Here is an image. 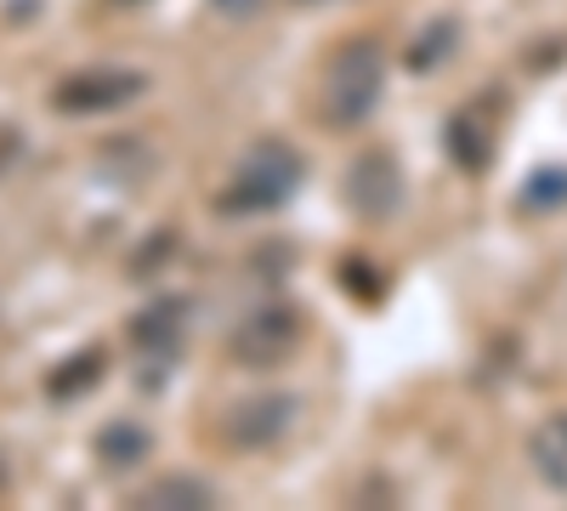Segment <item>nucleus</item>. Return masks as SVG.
Returning <instances> with one entry per match:
<instances>
[{"mask_svg": "<svg viewBox=\"0 0 567 511\" xmlns=\"http://www.w3.org/2000/svg\"><path fill=\"white\" fill-rule=\"evenodd\" d=\"M301 154H290L284 143H261L245 171L233 176V188L221 194V211H267V205H284L296 194V182H301Z\"/></svg>", "mask_w": 567, "mask_h": 511, "instance_id": "1", "label": "nucleus"}, {"mask_svg": "<svg viewBox=\"0 0 567 511\" xmlns=\"http://www.w3.org/2000/svg\"><path fill=\"white\" fill-rule=\"evenodd\" d=\"M142 91H148V74H136V69H80L52 91V109L58 114H109V109L136 103Z\"/></svg>", "mask_w": 567, "mask_h": 511, "instance_id": "2", "label": "nucleus"}, {"mask_svg": "<svg viewBox=\"0 0 567 511\" xmlns=\"http://www.w3.org/2000/svg\"><path fill=\"white\" fill-rule=\"evenodd\" d=\"M381 85H386V69H381V52H374V45L341 52L336 74H329V120L358 125L363 114H374V103H381Z\"/></svg>", "mask_w": 567, "mask_h": 511, "instance_id": "3", "label": "nucleus"}, {"mask_svg": "<svg viewBox=\"0 0 567 511\" xmlns=\"http://www.w3.org/2000/svg\"><path fill=\"white\" fill-rule=\"evenodd\" d=\"M296 341H301V313H290V307H267V313H256V318L245 324L239 336H233V352L250 358V364H278Z\"/></svg>", "mask_w": 567, "mask_h": 511, "instance_id": "4", "label": "nucleus"}, {"mask_svg": "<svg viewBox=\"0 0 567 511\" xmlns=\"http://www.w3.org/2000/svg\"><path fill=\"white\" fill-rule=\"evenodd\" d=\"M290 421H296V398H256V403H239V409H233L227 432H233V443L261 449V443H272V438L290 432Z\"/></svg>", "mask_w": 567, "mask_h": 511, "instance_id": "5", "label": "nucleus"}, {"mask_svg": "<svg viewBox=\"0 0 567 511\" xmlns=\"http://www.w3.org/2000/svg\"><path fill=\"white\" fill-rule=\"evenodd\" d=\"M347 200L363 211V216H386L398 205V165L386 154H363L352 165V182H347Z\"/></svg>", "mask_w": 567, "mask_h": 511, "instance_id": "6", "label": "nucleus"}, {"mask_svg": "<svg viewBox=\"0 0 567 511\" xmlns=\"http://www.w3.org/2000/svg\"><path fill=\"white\" fill-rule=\"evenodd\" d=\"M534 467L556 494H567V415H556V421L534 432Z\"/></svg>", "mask_w": 567, "mask_h": 511, "instance_id": "7", "label": "nucleus"}, {"mask_svg": "<svg viewBox=\"0 0 567 511\" xmlns=\"http://www.w3.org/2000/svg\"><path fill=\"white\" fill-rule=\"evenodd\" d=\"M97 381H103V352H97V347H85L80 358L58 364V376L45 381V392H52V398H80L85 387H97Z\"/></svg>", "mask_w": 567, "mask_h": 511, "instance_id": "8", "label": "nucleus"}, {"mask_svg": "<svg viewBox=\"0 0 567 511\" xmlns=\"http://www.w3.org/2000/svg\"><path fill=\"white\" fill-rule=\"evenodd\" d=\"M216 489L205 478H159L148 494H142V505H165V511H187V505H210Z\"/></svg>", "mask_w": 567, "mask_h": 511, "instance_id": "9", "label": "nucleus"}, {"mask_svg": "<svg viewBox=\"0 0 567 511\" xmlns=\"http://www.w3.org/2000/svg\"><path fill=\"white\" fill-rule=\"evenodd\" d=\"M97 454L109 460V467H136V460H148V432L131 427V421H114V427H103Z\"/></svg>", "mask_w": 567, "mask_h": 511, "instance_id": "10", "label": "nucleus"}, {"mask_svg": "<svg viewBox=\"0 0 567 511\" xmlns=\"http://www.w3.org/2000/svg\"><path fill=\"white\" fill-rule=\"evenodd\" d=\"M182 313H187V302H159V307H148V313L136 318V330H131L136 347H154V341L171 347V341L182 336Z\"/></svg>", "mask_w": 567, "mask_h": 511, "instance_id": "11", "label": "nucleus"}, {"mask_svg": "<svg viewBox=\"0 0 567 511\" xmlns=\"http://www.w3.org/2000/svg\"><path fill=\"white\" fill-rule=\"evenodd\" d=\"M454 40V23H437V34H425L420 45H414V69H425V63H437L443 52H437V45H449Z\"/></svg>", "mask_w": 567, "mask_h": 511, "instance_id": "12", "label": "nucleus"}, {"mask_svg": "<svg viewBox=\"0 0 567 511\" xmlns=\"http://www.w3.org/2000/svg\"><path fill=\"white\" fill-rule=\"evenodd\" d=\"M221 12H256V0H216Z\"/></svg>", "mask_w": 567, "mask_h": 511, "instance_id": "13", "label": "nucleus"}]
</instances>
